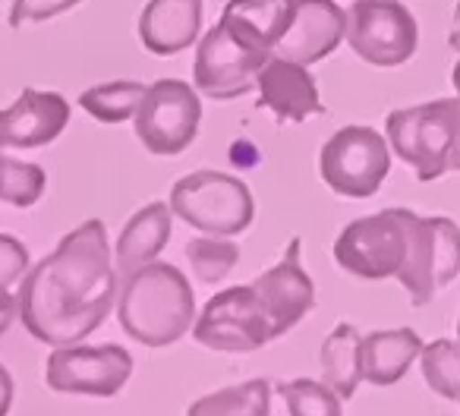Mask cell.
I'll use <instances>...</instances> for the list:
<instances>
[{
    "label": "cell",
    "mask_w": 460,
    "mask_h": 416,
    "mask_svg": "<svg viewBox=\"0 0 460 416\" xmlns=\"http://www.w3.org/2000/svg\"><path fill=\"white\" fill-rule=\"evenodd\" d=\"M120 278L104 221L89 218L41 259L16 290L20 319L39 344L70 347L95 334L114 309Z\"/></svg>",
    "instance_id": "cell-1"
},
{
    "label": "cell",
    "mask_w": 460,
    "mask_h": 416,
    "mask_svg": "<svg viewBox=\"0 0 460 416\" xmlns=\"http://www.w3.org/2000/svg\"><path fill=\"white\" fill-rule=\"evenodd\" d=\"M196 297L180 269L152 262L117 290V322L146 347H171L196 325Z\"/></svg>",
    "instance_id": "cell-2"
},
{
    "label": "cell",
    "mask_w": 460,
    "mask_h": 416,
    "mask_svg": "<svg viewBox=\"0 0 460 416\" xmlns=\"http://www.w3.org/2000/svg\"><path fill=\"white\" fill-rule=\"evenodd\" d=\"M385 136L397 158L413 167L416 180L432 183L460 171V95L435 98L413 108L391 111Z\"/></svg>",
    "instance_id": "cell-3"
},
{
    "label": "cell",
    "mask_w": 460,
    "mask_h": 416,
    "mask_svg": "<svg viewBox=\"0 0 460 416\" xmlns=\"http://www.w3.org/2000/svg\"><path fill=\"white\" fill-rule=\"evenodd\" d=\"M173 218L208 237H237L256 221V199L243 180L221 171H196L171 186Z\"/></svg>",
    "instance_id": "cell-4"
},
{
    "label": "cell",
    "mask_w": 460,
    "mask_h": 416,
    "mask_svg": "<svg viewBox=\"0 0 460 416\" xmlns=\"http://www.w3.org/2000/svg\"><path fill=\"white\" fill-rule=\"evenodd\" d=\"M410 208H385V212L357 218L334 240V262L353 278L385 281L397 278L410 252Z\"/></svg>",
    "instance_id": "cell-5"
},
{
    "label": "cell",
    "mask_w": 460,
    "mask_h": 416,
    "mask_svg": "<svg viewBox=\"0 0 460 416\" xmlns=\"http://www.w3.org/2000/svg\"><path fill=\"white\" fill-rule=\"evenodd\" d=\"M391 173L388 136L372 127H341L319 152V177L344 199H369Z\"/></svg>",
    "instance_id": "cell-6"
},
{
    "label": "cell",
    "mask_w": 460,
    "mask_h": 416,
    "mask_svg": "<svg viewBox=\"0 0 460 416\" xmlns=\"http://www.w3.org/2000/svg\"><path fill=\"white\" fill-rule=\"evenodd\" d=\"M192 338L215 353H256L278 341V334L252 284H237L205 303L192 325Z\"/></svg>",
    "instance_id": "cell-7"
},
{
    "label": "cell",
    "mask_w": 460,
    "mask_h": 416,
    "mask_svg": "<svg viewBox=\"0 0 460 416\" xmlns=\"http://www.w3.org/2000/svg\"><path fill=\"white\" fill-rule=\"evenodd\" d=\"M139 142L158 158L183 155L202 127V102L196 85L183 79H158L146 89L133 117Z\"/></svg>",
    "instance_id": "cell-8"
},
{
    "label": "cell",
    "mask_w": 460,
    "mask_h": 416,
    "mask_svg": "<svg viewBox=\"0 0 460 416\" xmlns=\"http://www.w3.org/2000/svg\"><path fill=\"white\" fill-rule=\"evenodd\" d=\"M347 45L372 66H401L420 48L416 16L401 0H353L347 10Z\"/></svg>",
    "instance_id": "cell-9"
},
{
    "label": "cell",
    "mask_w": 460,
    "mask_h": 416,
    "mask_svg": "<svg viewBox=\"0 0 460 416\" xmlns=\"http://www.w3.org/2000/svg\"><path fill=\"white\" fill-rule=\"evenodd\" d=\"M460 275V227L451 218H422L413 215L410 225V252L403 262L401 288L413 306H426L438 290Z\"/></svg>",
    "instance_id": "cell-10"
},
{
    "label": "cell",
    "mask_w": 460,
    "mask_h": 416,
    "mask_svg": "<svg viewBox=\"0 0 460 416\" xmlns=\"http://www.w3.org/2000/svg\"><path fill=\"white\" fill-rule=\"evenodd\" d=\"M133 376V357L120 344L54 347L45 363V385L58 394L114 397Z\"/></svg>",
    "instance_id": "cell-11"
},
{
    "label": "cell",
    "mask_w": 460,
    "mask_h": 416,
    "mask_svg": "<svg viewBox=\"0 0 460 416\" xmlns=\"http://www.w3.org/2000/svg\"><path fill=\"white\" fill-rule=\"evenodd\" d=\"M269 60V54L246 48L221 22H215L199 39L196 60H192V85L199 95L211 98V102H234V98H243L250 89H256L259 70Z\"/></svg>",
    "instance_id": "cell-12"
},
{
    "label": "cell",
    "mask_w": 460,
    "mask_h": 416,
    "mask_svg": "<svg viewBox=\"0 0 460 416\" xmlns=\"http://www.w3.org/2000/svg\"><path fill=\"white\" fill-rule=\"evenodd\" d=\"M303 256V240L294 237L284 250L281 262H275L269 271L252 281V290L262 300L265 313H269L275 334L284 338L290 328H296L315 306V284L300 265Z\"/></svg>",
    "instance_id": "cell-13"
},
{
    "label": "cell",
    "mask_w": 460,
    "mask_h": 416,
    "mask_svg": "<svg viewBox=\"0 0 460 416\" xmlns=\"http://www.w3.org/2000/svg\"><path fill=\"white\" fill-rule=\"evenodd\" d=\"M70 114V102L60 92L22 89L10 108L0 111V152L51 146L64 136Z\"/></svg>",
    "instance_id": "cell-14"
},
{
    "label": "cell",
    "mask_w": 460,
    "mask_h": 416,
    "mask_svg": "<svg viewBox=\"0 0 460 416\" xmlns=\"http://www.w3.org/2000/svg\"><path fill=\"white\" fill-rule=\"evenodd\" d=\"M347 39V10L334 0H296L288 35L275 48V58L313 66L332 58Z\"/></svg>",
    "instance_id": "cell-15"
},
{
    "label": "cell",
    "mask_w": 460,
    "mask_h": 416,
    "mask_svg": "<svg viewBox=\"0 0 460 416\" xmlns=\"http://www.w3.org/2000/svg\"><path fill=\"white\" fill-rule=\"evenodd\" d=\"M259 108L271 111L278 123H306L309 117L325 114L319 85L309 66L294 60L271 58L256 76Z\"/></svg>",
    "instance_id": "cell-16"
},
{
    "label": "cell",
    "mask_w": 460,
    "mask_h": 416,
    "mask_svg": "<svg viewBox=\"0 0 460 416\" xmlns=\"http://www.w3.org/2000/svg\"><path fill=\"white\" fill-rule=\"evenodd\" d=\"M205 0H148L139 13V41L148 54L173 58L199 41Z\"/></svg>",
    "instance_id": "cell-17"
},
{
    "label": "cell",
    "mask_w": 460,
    "mask_h": 416,
    "mask_svg": "<svg viewBox=\"0 0 460 416\" xmlns=\"http://www.w3.org/2000/svg\"><path fill=\"white\" fill-rule=\"evenodd\" d=\"M294 4L296 0H227L217 22L246 48L275 58V48L294 20Z\"/></svg>",
    "instance_id": "cell-18"
},
{
    "label": "cell",
    "mask_w": 460,
    "mask_h": 416,
    "mask_svg": "<svg viewBox=\"0 0 460 416\" xmlns=\"http://www.w3.org/2000/svg\"><path fill=\"white\" fill-rule=\"evenodd\" d=\"M171 225H173V212L167 202H148L142 205L139 212L123 225L120 237L114 246V269L120 284L129 275H136L146 265L158 262L161 250L171 240Z\"/></svg>",
    "instance_id": "cell-19"
},
{
    "label": "cell",
    "mask_w": 460,
    "mask_h": 416,
    "mask_svg": "<svg viewBox=\"0 0 460 416\" xmlns=\"http://www.w3.org/2000/svg\"><path fill=\"white\" fill-rule=\"evenodd\" d=\"M422 338L413 328H391V332H372L363 338V382L376 388H391L410 372L413 359L422 353Z\"/></svg>",
    "instance_id": "cell-20"
},
{
    "label": "cell",
    "mask_w": 460,
    "mask_h": 416,
    "mask_svg": "<svg viewBox=\"0 0 460 416\" xmlns=\"http://www.w3.org/2000/svg\"><path fill=\"white\" fill-rule=\"evenodd\" d=\"M359 347H363V334L350 322H341V325L332 328V334L319 350L322 382L338 391L341 401H350L357 394L359 382H363V353H359Z\"/></svg>",
    "instance_id": "cell-21"
},
{
    "label": "cell",
    "mask_w": 460,
    "mask_h": 416,
    "mask_svg": "<svg viewBox=\"0 0 460 416\" xmlns=\"http://www.w3.org/2000/svg\"><path fill=\"white\" fill-rule=\"evenodd\" d=\"M186 416H271V385L265 378L217 388L190 403Z\"/></svg>",
    "instance_id": "cell-22"
},
{
    "label": "cell",
    "mask_w": 460,
    "mask_h": 416,
    "mask_svg": "<svg viewBox=\"0 0 460 416\" xmlns=\"http://www.w3.org/2000/svg\"><path fill=\"white\" fill-rule=\"evenodd\" d=\"M148 85L136 79H114V83L92 85L79 95V108L98 123H127L136 117Z\"/></svg>",
    "instance_id": "cell-23"
},
{
    "label": "cell",
    "mask_w": 460,
    "mask_h": 416,
    "mask_svg": "<svg viewBox=\"0 0 460 416\" xmlns=\"http://www.w3.org/2000/svg\"><path fill=\"white\" fill-rule=\"evenodd\" d=\"M422 378L445 401L460 403V341L438 338L420 353Z\"/></svg>",
    "instance_id": "cell-24"
},
{
    "label": "cell",
    "mask_w": 460,
    "mask_h": 416,
    "mask_svg": "<svg viewBox=\"0 0 460 416\" xmlns=\"http://www.w3.org/2000/svg\"><path fill=\"white\" fill-rule=\"evenodd\" d=\"M48 190V173L32 161H16L0 155V202L13 208H32Z\"/></svg>",
    "instance_id": "cell-25"
},
{
    "label": "cell",
    "mask_w": 460,
    "mask_h": 416,
    "mask_svg": "<svg viewBox=\"0 0 460 416\" xmlns=\"http://www.w3.org/2000/svg\"><path fill=\"white\" fill-rule=\"evenodd\" d=\"M192 275L202 284H221L240 262V246L230 237H196L186 246Z\"/></svg>",
    "instance_id": "cell-26"
},
{
    "label": "cell",
    "mask_w": 460,
    "mask_h": 416,
    "mask_svg": "<svg viewBox=\"0 0 460 416\" xmlns=\"http://www.w3.org/2000/svg\"><path fill=\"white\" fill-rule=\"evenodd\" d=\"M278 394L284 397L290 416H344L338 391L315 378H290L278 385Z\"/></svg>",
    "instance_id": "cell-27"
},
{
    "label": "cell",
    "mask_w": 460,
    "mask_h": 416,
    "mask_svg": "<svg viewBox=\"0 0 460 416\" xmlns=\"http://www.w3.org/2000/svg\"><path fill=\"white\" fill-rule=\"evenodd\" d=\"M83 0H13L10 7V26L22 29L26 22H48L54 16H64L66 10L79 7Z\"/></svg>",
    "instance_id": "cell-28"
},
{
    "label": "cell",
    "mask_w": 460,
    "mask_h": 416,
    "mask_svg": "<svg viewBox=\"0 0 460 416\" xmlns=\"http://www.w3.org/2000/svg\"><path fill=\"white\" fill-rule=\"evenodd\" d=\"M29 250L22 240H16L13 234H0V284H20L29 275Z\"/></svg>",
    "instance_id": "cell-29"
},
{
    "label": "cell",
    "mask_w": 460,
    "mask_h": 416,
    "mask_svg": "<svg viewBox=\"0 0 460 416\" xmlns=\"http://www.w3.org/2000/svg\"><path fill=\"white\" fill-rule=\"evenodd\" d=\"M20 319V303H16V294L7 288V284H0V338L10 332V325Z\"/></svg>",
    "instance_id": "cell-30"
},
{
    "label": "cell",
    "mask_w": 460,
    "mask_h": 416,
    "mask_svg": "<svg viewBox=\"0 0 460 416\" xmlns=\"http://www.w3.org/2000/svg\"><path fill=\"white\" fill-rule=\"evenodd\" d=\"M13 397H16L13 376L7 372V366L0 363V416H7V413H10V407H13Z\"/></svg>",
    "instance_id": "cell-31"
},
{
    "label": "cell",
    "mask_w": 460,
    "mask_h": 416,
    "mask_svg": "<svg viewBox=\"0 0 460 416\" xmlns=\"http://www.w3.org/2000/svg\"><path fill=\"white\" fill-rule=\"evenodd\" d=\"M447 41H451V48L460 54V0H457V7H454V22H451V35H447Z\"/></svg>",
    "instance_id": "cell-32"
},
{
    "label": "cell",
    "mask_w": 460,
    "mask_h": 416,
    "mask_svg": "<svg viewBox=\"0 0 460 416\" xmlns=\"http://www.w3.org/2000/svg\"><path fill=\"white\" fill-rule=\"evenodd\" d=\"M451 83H454V89H457V95H460V60L454 64V73H451Z\"/></svg>",
    "instance_id": "cell-33"
},
{
    "label": "cell",
    "mask_w": 460,
    "mask_h": 416,
    "mask_svg": "<svg viewBox=\"0 0 460 416\" xmlns=\"http://www.w3.org/2000/svg\"><path fill=\"white\" fill-rule=\"evenodd\" d=\"M457 338H460V319H457Z\"/></svg>",
    "instance_id": "cell-34"
}]
</instances>
